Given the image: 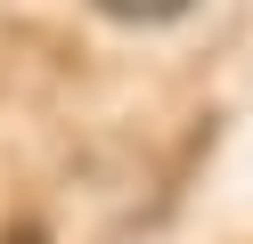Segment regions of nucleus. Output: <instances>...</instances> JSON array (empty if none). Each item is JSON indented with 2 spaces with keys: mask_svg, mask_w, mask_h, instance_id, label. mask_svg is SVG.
Returning <instances> with one entry per match:
<instances>
[{
  "mask_svg": "<svg viewBox=\"0 0 253 244\" xmlns=\"http://www.w3.org/2000/svg\"><path fill=\"white\" fill-rule=\"evenodd\" d=\"M106 16H123V25H171L180 8H196V0H98Z\"/></svg>",
  "mask_w": 253,
  "mask_h": 244,
  "instance_id": "f257e3e1",
  "label": "nucleus"
},
{
  "mask_svg": "<svg viewBox=\"0 0 253 244\" xmlns=\"http://www.w3.org/2000/svg\"><path fill=\"white\" fill-rule=\"evenodd\" d=\"M8 244H25V236H8Z\"/></svg>",
  "mask_w": 253,
  "mask_h": 244,
  "instance_id": "f03ea898",
  "label": "nucleus"
}]
</instances>
